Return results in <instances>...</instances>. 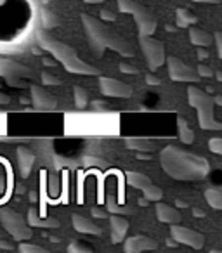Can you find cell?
<instances>
[{"label": "cell", "mask_w": 222, "mask_h": 253, "mask_svg": "<svg viewBox=\"0 0 222 253\" xmlns=\"http://www.w3.org/2000/svg\"><path fill=\"white\" fill-rule=\"evenodd\" d=\"M177 26H172V25H165V32H170V33H176L177 32Z\"/></svg>", "instance_id": "cell-45"}, {"label": "cell", "mask_w": 222, "mask_h": 253, "mask_svg": "<svg viewBox=\"0 0 222 253\" xmlns=\"http://www.w3.org/2000/svg\"><path fill=\"white\" fill-rule=\"evenodd\" d=\"M82 23H84L85 35H87L90 50L95 56L101 57L106 49H111L124 57H134L135 50L131 45L129 40H125L122 35H118L115 30H111L104 21L94 18L90 14H82Z\"/></svg>", "instance_id": "cell-2"}, {"label": "cell", "mask_w": 222, "mask_h": 253, "mask_svg": "<svg viewBox=\"0 0 222 253\" xmlns=\"http://www.w3.org/2000/svg\"><path fill=\"white\" fill-rule=\"evenodd\" d=\"M28 225H30V227L54 229V227H59V220H57V218H52V217L40 218L39 217V210H35V208H30V210H28Z\"/></svg>", "instance_id": "cell-20"}, {"label": "cell", "mask_w": 222, "mask_h": 253, "mask_svg": "<svg viewBox=\"0 0 222 253\" xmlns=\"http://www.w3.org/2000/svg\"><path fill=\"white\" fill-rule=\"evenodd\" d=\"M101 19L102 21H115L117 16H115V12L109 11V9H101Z\"/></svg>", "instance_id": "cell-35"}, {"label": "cell", "mask_w": 222, "mask_h": 253, "mask_svg": "<svg viewBox=\"0 0 222 253\" xmlns=\"http://www.w3.org/2000/svg\"><path fill=\"white\" fill-rule=\"evenodd\" d=\"M158 248V243L155 239L148 238V236H131V238L125 239L124 243V252L125 253H139L146 252V250H156Z\"/></svg>", "instance_id": "cell-14"}, {"label": "cell", "mask_w": 222, "mask_h": 253, "mask_svg": "<svg viewBox=\"0 0 222 253\" xmlns=\"http://www.w3.org/2000/svg\"><path fill=\"white\" fill-rule=\"evenodd\" d=\"M167 245H169V246H177V241L174 238H170V239H167Z\"/></svg>", "instance_id": "cell-50"}, {"label": "cell", "mask_w": 222, "mask_h": 253, "mask_svg": "<svg viewBox=\"0 0 222 253\" xmlns=\"http://www.w3.org/2000/svg\"><path fill=\"white\" fill-rule=\"evenodd\" d=\"M16 155H18L19 173H21V177H25L26 179V177L32 173L33 163H35V153H33L32 149L25 148V146H19L18 151H16Z\"/></svg>", "instance_id": "cell-17"}, {"label": "cell", "mask_w": 222, "mask_h": 253, "mask_svg": "<svg viewBox=\"0 0 222 253\" xmlns=\"http://www.w3.org/2000/svg\"><path fill=\"white\" fill-rule=\"evenodd\" d=\"M99 87H101L102 94L108 95V97H131V95L134 94L131 85L118 80V78H111V77L99 78Z\"/></svg>", "instance_id": "cell-12"}, {"label": "cell", "mask_w": 222, "mask_h": 253, "mask_svg": "<svg viewBox=\"0 0 222 253\" xmlns=\"http://www.w3.org/2000/svg\"><path fill=\"white\" fill-rule=\"evenodd\" d=\"M42 63L45 64V66H56V61L49 59V57H45V59H42Z\"/></svg>", "instance_id": "cell-42"}, {"label": "cell", "mask_w": 222, "mask_h": 253, "mask_svg": "<svg viewBox=\"0 0 222 253\" xmlns=\"http://www.w3.org/2000/svg\"><path fill=\"white\" fill-rule=\"evenodd\" d=\"M0 77L5 78V80H11V78L33 80V78H37V75H35V71L26 66V64L11 59V57L0 56Z\"/></svg>", "instance_id": "cell-10"}, {"label": "cell", "mask_w": 222, "mask_h": 253, "mask_svg": "<svg viewBox=\"0 0 222 253\" xmlns=\"http://www.w3.org/2000/svg\"><path fill=\"white\" fill-rule=\"evenodd\" d=\"M85 163L87 165H99V167H108V163L106 162H102V160H94V158H85Z\"/></svg>", "instance_id": "cell-38"}, {"label": "cell", "mask_w": 222, "mask_h": 253, "mask_svg": "<svg viewBox=\"0 0 222 253\" xmlns=\"http://www.w3.org/2000/svg\"><path fill=\"white\" fill-rule=\"evenodd\" d=\"M118 9L124 14H131L134 18L135 25L139 28V35H153L158 26V19H156L155 12L148 9L146 5L139 4L135 0H117Z\"/></svg>", "instance_id": "cell-5"}, {"label": "cell", "mask_w": 222, "mask_h": 253, "mask_svg": "<svg viewBox=\"0 0 222 253\" xmlns=\"http://www.w3.org/2000/svg\"><path fill=\"white\" fill-rule=\"evenodd\" d=\"M125 179H127V184L134 189L142 191L146 200L149 201H160L163 196V191L160 189L158 186L151 182L148 175L144 173H139V172H125Z\"/></svg>", "instance_id": "cell-8"}, {"label": "cell", "mask_w": 222, "mask_h": 253, "mask_svg": "<svg viewBox=\"0 0 222 253\" xmlns=\"http://www.w3.org/2000/svg\"><path fill=\"white\" fill-rule=\"evenodd\" d=\"M37 40H39L40 47L45 49L47 52H50L56 61H59L64 66V70L75 75H99L101 71L92 64L85 63L84 59H80V56L77 54V50L68 43L61 42L59 39H56L54 35H50L47 30H40L37 33Z\"/></svg>", "instance_id": "cell-3"}, {"label": "cell", "mask_w": 222, "mask_h": 253, "mask_svg": "<svg viewBox=\"0 0 222 253\" xmlns=\"http://www.w3.org/2000/svg\"><path fill=\"white\" fill-rule=\"evenodd\" d=\"M193 215H196V217H205V213L200 210V208H194V210H193Z\"/></svg>", "instance_id": "cell-46"}, {"label": "cell", "mask_w": 222, "mask_h": 253, "mask_svg": "<svg viewBox=\"0 0 222 253\" xmlns=\"http://www.w3.org/2000/svg\"><path fill=\"white\" fill-rule=\"evenodd\" d=\"M73 97H75V106L78 109H84L89 104V92L84 87H80V85L73 87Z\"/></svg>", "instance_id": "cell-27"}, {"label": "cell", "mask_w": 222, "mask_h": 253, "mask_svg": "<svg viewBox=\"0 0 222 253\" xmlns=\"http://www.w3.org/2000/svg\"><path fill=\"white\" fill-rule=\"evenodd\" d=\"M0 222H2L5 231L18 241H26V239H30L33 236L32 227L25 220V217L21 213H18V211H14L12 208H0Z\"/></svg>", "instance_id": "cell-6"}, {"label": "cell", "mask_w": 222, "mask_h": 253, "mask_svg": "<svg viewBox=\"0 0 222 253\" xmlns=\"http://www.w3.org/2000/svg\"><path fill=\"white\" fill-rule=\"evenodd\" d=\"M9 102H11V97H9L7 94H4V92H0V104L5 106V104H9Z\"/></svg>", "instance_id": "cell-41"}, {"label": "cell", "mask_w": 222, "mask_h": 253, "mask_svg": "<svg viewBox=\"0 0 222 253\" xmlns=\"http://www.w3.org/2000/svg\"><path fill=\"white\" fill-rule=\"evenodd\" d=\"M196 56L200 57V59H207V57H210V50H207L205 47H198Z\"/></svg>", "instance_id": "cell-39"}, {"label": "cell", "mask_w": 222, "mask_h": 253, "mask_svg": "<svg viewBox=\"0 0 222 253\" xmlns=\"http://www.w3.org/2000/svg\"><path fill=\"white\" fill-rule=\"evenodd\" d=\"M85 4H101V2H104V0H84Z\"/></svg>", "instance_id": "cell-48"}, {"label": "cell", "mask_w": 222, "mask_h": 253, "mask_svg": "<svg viewBox=\"0 0 222 253\" xmlns=\"http://www.w3.org/2000/svg\"><path fill=\"white\" fill-rule=\"evenodd\" d=\"M125 146L129 149H135V151L151 153L158 148V142L153 141V139H144V137H127L125 139Z\"/></svg>", "instance_id": "cell-19"}, {"label": "cell", "mask_w": 222, "mask_h": 253, "mask_svg": "<svg viewBox=\"0 0 222 253\" xmlns=\"http://www.w3.org/2000/svg\"><path fill=\"white\" fill-rule=\"evenodd\" d=\"M108 220H109V229H111V243L113 245H118L125 239V234L129 231V220L124 217V215H108Z\"/></svg>", "instance_id": "cell-15"}, {"label": "cell", "mask_w": 222, "mask_h": 253, "mask_svg": "<svg viewBox=\"0 0 222 253\" xmlns=\"http://www.w3.org/2000/svg\"><path fill=\"white\" fill-rule=\"evenodd\" d=\"M139 45L146 57L149 70L156 71L160 66H163L165 63V45L160 42L158 39H155L153 35H139Z\"/></svg>", "instance_id": "cell-7"}, {"label": "cell", "mask_w": 222, "mask_h": 253, "mask_svg": "<svg viewBox=\"0 0 222 253\" xmlns=\"http://www.w3.org/2000/svg\"><path fill=\"white\" fill-rule=\"evenodd\" d=\"M42 84L44 85H61L63 82H61V78L54 77V75L47 73V71H42Z\"/></svg>", "instance_id": "cell-30"}, {"label": "cell", "mask_w": 222, "mask_h": 253, "mask_svg": "<svg viewBox=\"0 0 222 253\" xmlns=\"http://www.w3.org/2000/svg\"><path fill=\"white\" fill-rule=\"evenodd\" d=\"M137 203H139V207H148L149 200H146V198L142 196V198H139V200H137Z\"/></svg>", "instance_id": "cell-43"}, {"label": "cell", "mask_w": 222, "mask_h": 253, "mask_svg": "<svg viewBox=\"0 0 222 253\" xmlns=\"http://www.w3.org/2000/svg\"><path fill=\"white\" fill-rule=\"evenodd\" d=\"M0 248H4V250H14V245L9 241H5V239H0Z\"/></svg>", "instance_id": "cell-40"}, {"label": "cell", "mask_w": 222, "mask_h": 253, "mask_svg": "<svg viewBox=\"0 0 222 253\" xmlns=\"http://www.w3.org/2000/svg\"><path fill=\"white\" fill-rule=\"evenodd\" d=\"M108 200H106V203H108V211H111V213H118V215H134L135 211H137V208L134 207V205H125V207H120V205L117 203V200H115V196L111 193H108Z\"/></svg>", "instance_id": "cell-22"}, {"label": "cell", "mask_w": 222, "mask_h": 253, "mask_svg": "<svg viewBox=\"0 0 222 253\" xmlns=\"http://www.w3.org/2000/svg\"><path fill=\"white\" fill-rule=\"evenodd\" d=\"M214 104H219V106L222 104V97H221V95H215V97H214Z\"/></svg>", "instance_id": "cell-49"}, {"label": "cell", "mask_w": 222, "mask_h": 253, "mask_svg": "<svg viewBox=\"0 0 222 253\" xmlns=\"http://www.w3.org/2000/svg\"><path fill=\"white\" fill-rule=\"evenodd\" d=\"M156 217L160 222H165V224H180L182 220V215L177 210L176 207H170L167 203H156Z\"/></svg>", "instance_id": "cell-18"}, {"label": "cell", "mask_w": 222, "mask_h": 253, "mask_svg": "<svg viewBox=\"0 0 222 253\" xmlns=\"http://www.w3.org/2000/svg\"><path fill=\"white\" fill-rule=\"evenodd\" d=\"M146 84H148V85H160V84H162V80H160L156 75L148 73V75H146Z\"/></svg>", "instance_id": "cell-36"}, {"label": "cell", "mask_w": 222, "mask_h": 253, "mask_svg": "<svg viewBox=\"0 0 222 253\" xmlns=\"http://www.w3.org/2000/svg\"><path fill=\"white\" fill-rule=\"evenodd\" d=\"M215 78H217L219 82L222 80V73H221V71H215Z\"/></svg>", "instance_id": "cell-52"}, {"label": "cell", "mask_w": 222, "mask_h": 253, "mask_svg": "<svg viewBox=\"0 0 222 253\" xmlns=\"http://www.w3.org/2000/svg\"><path fill=\"white\" fill-rule=\"evenodd\" d=\"M189 40L198 47H210L212 43H214V35H210V33L205 32V30H201V28H194V26L191 25Z\"/></svg>", "instance_id": "cell-21"}, {"label": "cell", "mask_w": 222, "mask_h": 253, "mask_svg": "<svg viewBox=\"0 0 222 253\" xmlns=\"http://www.w3.org/2000/svg\"><path fill=\"white\" fill-rule=\"evenodd\" d=\"M196 73L200 75L201 78H210L212 75H214V71H212V68H210V66H205V64H198Z\"/></svg>", "instance_id": "cell-33"}, {"label": "cell", "mask_w": 222, "mask_h": 253, "mask_svg": "<svg viewBox=\"0 0 222 253\" xmlns=\"http://www.w3.org/2000/svg\"><path fill=\"white\" fill-rule=\"evenodd\" d=\"M71 220H73L75 231L82 232V234H94V236H101L102 234V229L99 227V225L95 224L94 220H90V218L84 217V215L73 213Z\"/></svg>", "instance_id": "cell-16"}, {"label": "cell", "mask_w": 222, "mask_h": 253, "mask_svg": "<svg viewBox=\"0 0 222 253\" xmlns=\"http://www.w3.org/2000/svg\"><path fill=\"white\" fill-rule=\"evenodd\" d=\"M118 68H120L122 73H127V75H139L141 71H139L137 66H134V64H129V63H120L118 64Z\"/></svg>", "instance_id": "cell-32"}, {"label": "cell", "mask_w": 222, "mask_h": 253, "mask_svg": "<svg viewBox=\"0 0 222 253\" xmlns=\"http://www.w3.org/2000/svg\"><path fill=\"white\" fill-rule=\"evenodd\" d=\"M68 252H70V253H92L94 250H92L89 245H85V243L73 241L70 246H68Z\"/></svg>", "instance_id": "cell-29"}, {"label": "cell", "mask_w": 222, "mask_h": 253, "mask_svg": "<svg viewBox=\"0 0 222 253\" xmlns=\"http://www.w3.org/2000/svg\"><path fill=\"white\" fill-rule=\"evenodd\" d=\"M0 87H2V85H0Z\"/></svg>", "instance_id": "cell-54"}, {"label": "cell", "mask_w": 222, "mask_h": 253, "mask_svg": "<svg viewBox=\"0 0 222 253\" xmlns=\"http://www.w3.org/2000/svg\"><path fill=\"white\" fill-rule=\"evenodd\" d=\"M160 163L167 175L176 180H203L210 173V163L203 156L170 144L160 153Z\"/></svg>", "instance_id": "cell-1"}, {"label": "cell", "mask_w": 222, "mask_h": 253, "mask_svg": "<svg viewBox=\"0 0 222 253\" xmlns=\"http://www.w3.org/2000/svg\"><path fill=\"white\" fill-rule=\"evenodd\" d=\"M214 42H215V47H217L219 57H222V33L221 32H215L214 33Z\"/></svg>", "instance_id": "cell-34"}, {"label": "cell", "mask_w": 222, "mask_h": 253, "mask_svg": "<svg viewBox=\"0 0 222 253\" xmlns=\"http://www.w3.org/2000/svg\"><path fill=\"white\" fill-rule=\"evenodd\" d=\"M205 200L214 210H221L222 208V191L219 187H208L205 191Z\"/></svg>", "instance_id": "cell-25"}, {"label": "cell", "mask_w": 222, "mask_h": 253, "mask_svg": "<svg viewBox=\"0 0 222 253\" xmlns=\"http://www.w3.org/2000/svg\"><path fill=\"white\" fill-rule=\"evenodd\" d=\"M170 236H172L177 243H182V245H187L194 250H201L205 246V236L201 234V232L194 231V229L184 227V225L172 224V227H170Z\"/></svg>", "instance_id": "cell-11"}, {"label": "cell", "mask_w": 222, "mask_h": 253, "mask_svg": "<svg viewBox=\"0 0 222 253\" xmlns=\"http://www.w3.org/2000/svg\"><path fill=\"white\" fill-rule=\"evenodd\" d=\"M92 215H94V217H97V218H108L109 213H106V211L102 210V208L94 207V208H92Z\"/></svg>", "instance_id": "cell-37"}, {"label": "cell", "mask_w": 222, "mask_h": 253, "mask_svg": "<svg viewBox=\"0 0 222 253\" xmlns=\"http://www.w3.org/2000/svg\"><path fill=\"white\" fill-rule=\"evenodd\" d=\"M61 25V19L59 16L56 14V12H52L50 9L44 7L42 9V26L44 30H52L56 28V26Z\"/></svg>", "instance_id": "cell-26"}, {"label": "cell", "mask_w": 222, "mask_h": 253, "mask_svg": "<svg viewBox=\"0 0 222 253\" xmlns=\"http://www.w3.org/2000/svg\"><path fill=\"white\" fill-rule=\"evenodd\" d=\"M44 2H45V4H47V2H49V0H44Z\"/></svg>", "instance_id": "cell-53"}, {"label": "cell", "mask_w": 222, "mask_h": 253, "mask_svg": "<svg viewBox=\"0 0 222 253\" xmlns=\"http://www.w3.org/2000/svg\"><path fill=\"white\" fill-rule=\"evenodd\" d=\"M194 2H201V4H219L221 0H194Z\"/></svg>", "instance_id": "cell-44"}, {"label": "cell", "mask_w": 222, "mask_h": 253, "mask_svg": "<svg viewBox=\"0 0 222 253\" xmlns=\"http://www.w3.org/2000/svg\"><path fill=\"white\" fill-rule=\"evenodd\" d=\"M167 66H169V75L174 82H191V84H198L201 80V77L196 73L194 68H191L189 64H186L184 61H180L176 56L165 57Z\"/></svg>", "instance_id": "cell-9"}, {"label": "cell", "mask_w": 222, "mask_h": 253, "mask_svg": "<svg viewBox=\"0 0 222 253\" xmlns=\"http://www.w3.org/2000/svg\"><path fill=\"white\" fill-rule=\"evenodd\" d=\"M177 135H179L180 142H184V144H191V142L194 141V134L193 130L189 128V125H187V122L184 118H177Z\"/></svg>", "instance_id": "cell-24"}, {"label": "cell", "mask_w": 222, "mask_h": 253, "mask_svg": "<svg viewBox=\"0 0 222 253\" xmlns=\"http://www.w3.org/2000/svg\"><path fill=\"white\" fill-rule=\"evenodd\" d=\"M177 207H180V208H186V207H187V203H186V201H180V200H177Z\"/></svg>", "instance_id": "cell-51"}, {"label": "cell", "mask_w": 222, "mask_h": 253, "mask_svg": "<svg viewBox=\"0 0 222 253\" xmlns=\"http://www.w3.org/2000/svg\"><path fill=\"white\" fill-rule=\"evenodd\" d=\"M94 109H108V108H106L104 104H101V102L95 101V102H94Z\"/></svg>", "instance_id": "cell-47"}, {"label": "cell", "mask_w": 222, "mask_h": 253, "mask_svg": "<svg viewBox=\"0 0 222 253\" xmlns=\"http://www.w3.org/2000/svg\"><path fill=\"white\" fill-rule=\"evenodd\" d=\"M30 92H32V102L37 109H44V111H52L57 108V99L49 90H45L40 85H30Z\"/></svg>", "instance_id": "cell-13"}, {"label": "cell", "mask_w": 222, "mask_h": 253, "mask_svg": "<svg viewBox=\"0 0 222 253\" xmlns=\"http://www.w3.org/2000/svg\"><path fill=\"white\" fill-rule=\"evenodd\" d=\"M18 250L21 253H49V250L44 248V246L32 245V243H25V241H23L21 245L18 246Z\"/></svg>", "instance_id": "cell-28"}, {"label": "cell", "mask_w": 222, "mask_h": 253, "mask_svg": "<svg viewBox=\"0 0 222 253\" xmlns=\"http://www.w3.org/2000/svg\"><path fill=\"white\" fill-rule=\"evenodd\" d=\"M187 99H189V104L198 111V123L203 130H222V125L215 120L214 97H210L201 88L189 87L187 88Z\"/></svg>", "instance_id": "cell-4"}, {"label": "cell", "mask_w": 222, "mask_h": 253, "mask_svg": "<svg viewBox=\"0 0 222 253\" xmlns=\"http://www.w3.org/2000/svg\"><path fill=\"white\" fill-rule=\"evenodd\" d=\"M208 148H210V151L215 153V155H222V139L221 137L210 139V142H208Z\"/></svg>", "instance_id": "cell-31"}, {"label": "cell", "mask_w": 222, "mask_h": 253, "mask_svg": "<svg viewBox=\"0 0 222 253\" xmlns=\"http://www.w3.org/2000/svg\"><path fill=\"white\" fill-rule=\"evenodd\" d=\"M176 14H177V28H187V26H191V25H196V21H198L196 14H193V12L186 7H179L176 11Z\"/></svg>", "instance_id": "cell-23"}]
</instances>
